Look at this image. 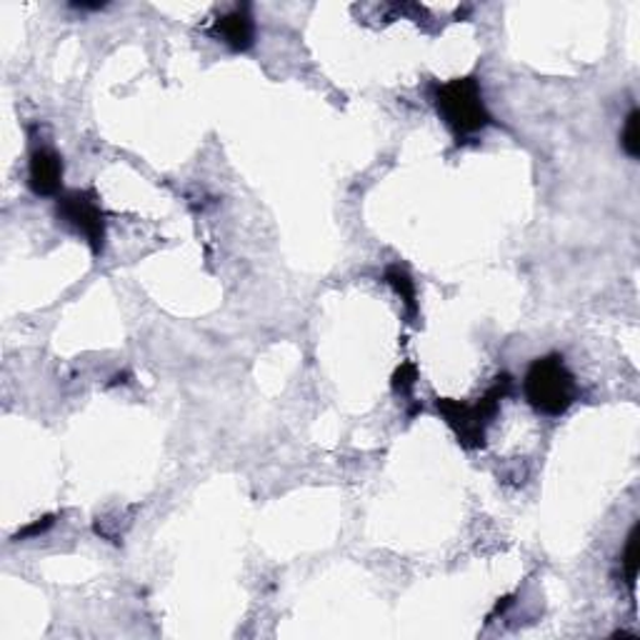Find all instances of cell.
I'll return each instance as SVG.
<instances>
[{
	"instance_id": "obj_1",
	"label": "cell",
	"mask_w": 640,
	"mask_h": 640,
	"mask_svg": "<svg viewBox=\"0 0 640 640\" xmlns=\"http://www.w3.org/2000/svg\"><path fill=\"white\" fill-rule=\"evenodd\" d=\"M523 393L525 401L533 405L535 411L548 415V418H560L568 413L570 405L578 398L576 378L570 374L564 356L550 353V356L535 358L531 368L525 370L523 378Z\"/></svg>"
},
{
	"instance_id": "obj_2",
	"label": "cell",
	"mask_w": 640,
	"mask_h": 640,
	"mask_svg": "<svg viewBox=\"0 0 640 640\" xmlns=\"http://www.w3.org/2000/svg\"><path fill=\"white\" fill-rule=\"evenodd\" d=\"M436 108L451 133L463 141L490 126V114L483 100L478 78H455L436 88Z\"/></svg>"
},
{
	"instance_id": "obj_3",
	"label": "cell",
	"mask_w": 640,
	"mask_h": 640,
	"mask_svg": "<svg viewBox=\"0 0 640 640\" xmlns=\"http://www.w3.org/2000/svg\"><path fill=\"white\" fill-rule=\"evenodd\" d=\"M510 391V376L500 374L486 395L478 398V403L465 405L453 398H438V411L443 415L448 426L458 436V443L463 448H483L486 446V426L493 415L498 413V405Z\"/></svg>"
},
{
	"instance_id": "obj_4",
	"label": "cell",
	"mask_w": 640,
	"mask_h": 640,
	"mask_svg": "<svg viewBox=\"0 0 640 640\" xmlns=\"http://www.w3.org/2000/svg\"><path fill=\"white\" fill-rule=\"evenodd\" d=\"M58 218L75 230L95 256L106 246V213H103L98 195L93 190H73L58 195Z\"/></svg>"
},
{
	"instance_id": "obj_5",
	"label": "cell",
	"mask_w": 640,
	"mask_h": 640,
	"mask_svg": "<svg viewBox=\"0 0 640 640\" xmlns=\"http://www.w3.org/2000/svg\"><path fill=\"white\" fill-rule=\"evenodd\" d=\"M211 36L230 50H236V54L248 50L256 40V23L253 15H250V5H233L226 13H221L213 21Z\"/></svg>"
},
{
	"instance_id": "obj_6",
	"label": "cell",
	"mask_w": 640,
	"mask_h": 640,
	"mask_svg": "<svg viewBox=\"0 0 640 640\" xmlns=\"http://www.w3.org/2000/svg\"><path fill=\"white\" fill-rule=\"evenodd\" d=\"M28 186L36 195L50 198L63 188V158L54 149H36L28 163Z\"/></svg>"
},
{
	"instance_id": "obj_7",
	"label": "cell",
	"mask_w": 640,
	"mask_h": 640,
	"mask_svg": "<svg viewBox=\"0 0 640 640\" xmlns=\"http://www.w3.org/2000/svg\"><path fill=\"white\" fill-rule=\"evenodd\" d=\"M386 283L391 285V288L401 296V300L405 303V310H408V316L415 318L418 313V303H415V283L408 273L403 271L401 265H388L386 268Z\"/></svg>"
},
{
	"instance_id": "obj_8",
	"label": "cell",
	"mask_w": 640,
	"mask_h": 640,
	"mask_svg": "<svg viewBox=\"0 0 640 640\" xmlns=\"http://www.w3.org/2000/svg\"><path fill=\"white\" fill-rule=\"evenodd\" d=\"M623 576H626V583L630 585V591H636V578H638V566H640V553H638V523L630 528L628 538H626V548H623Z\"/></svg>"
},
{
	"instance_id": "obj_9",
	"label": "cell",
	"mask_w": 640,
	"mask_h": 640,
	"mask_svg": "<svg viewBox=\"0 0 640 640\" xmlns=\"http://www.w3.org/2000/svg\"><path fill=\"white\" fill-rule=\"evenodd\" d=\"M620 149L626 151L633 161L640 155V114H638V108L630 110L626 123H623Z\"/></svg>"
},
{
	"instance_id": "obj_10",
	"label": "cell",
	"mask_w": 640,
	"mask_h": 640,
	"mask_svg": "<svg viewBox=\"0 0 640 640\" xmlns=\"http://www.w3.org/2000/svg\"><path fill=\"white\" fill-rule=\"evenodd\" d=\"M415 386V366H411V363H403L401 368L395 370L393 376V391L401 393V395H411Z\"/></svg>"
},
{
	"instance_id": "obj_11",
	"label": "cell",
	"mask_w": 640,
	"mask_h": 640,
	"mask_svg": "<svg viewBox=\"0 0 640 640\" xmlns=\"http://www.w3.org/2000/svg\"><path fill=\"white\" fill-rule=\"evenodd\" d=\"M50 525H54V515H46V518H40V521H36V523H33V525L23 528V531L19 533V538H31V535H40V533H46Z\"/></svg>"
}]
</instances>
